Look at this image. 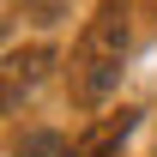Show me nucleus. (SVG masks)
Returning a JSON list of instances; mask_svg holds the SVG:
<instances>
[{"label": "nucleus", "mask_w": 157, "mask_h": 157, "mask_svg": "<svg viewBox=\"0 0 157 157\" xmlns=\"http://www.w3.org/2000/svg\"><path fill=\"white\" fill-rule=\"evenodd\" d=\"M121 60H127V6L121 0H103L97 18L85 24V36L73 48V97L78 103H103L121 78Z\"/></svg>", "instance_id": "obj_1"}, {"label": "nucleus", "mask_w": 157, "mask_h": 157, "mask_svg": "<svg viewBox=\"0 0 157 157\" xmlns=\"http://www.w3.org/2000/svg\"><path fill=\"white\" fill-rule=\"evenodd\" d=\"M42 67H48V48H18V55H6V103H18V85H36Z\"/></svg>", "instance_id": "obj_2"}, {"label": "nucleus", "mask_w": 157, "mask_h": 157, "mask_svg": "<svg viewBox=\"0 0 157 157\" xmlns=\"http://www.w3.org/2000/svg\"><path fill=\"white\" fill-rule=\"evenodd\" d=\"M12 157H73V151H67V139H60V133H24Z\"/></svg>", "instance_id": "obj_3"}, {"label": "nucleus", "mask_w": 157, "mask_h": 157, "mask_svg": "<svg viewBox=\"0 0 157 157\" xmlns=\"http://www.w3.org/2000/svg\"><path fill=\"white\" fill-rule=\"evenodd\" d=\"M24 6H30V12H55L60 0H24Z\"/></svg>", "instance_id": "obj_4"}]
</instances>
